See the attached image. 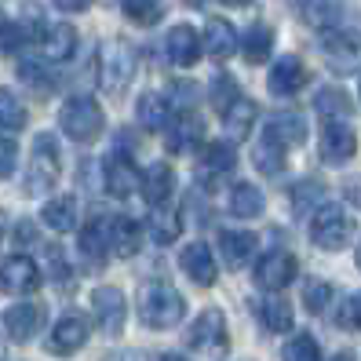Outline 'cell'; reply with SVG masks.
<instances>
[{
  "label": "cell",
  "instance_id": "48",
  "mask_svg": "<svg viewBox=\"0 0 361 361\" xmlns=\"http://www.w3.org/2000/svg\"><path fill=\"white\" fill-rule=\"evenodd\" d=\"M161 361H186V357H179V354H164Z\"/></svg>",
  "mask_w": 361,
  "mask_h": 361
},
{
  "label": "cell",
  "instance_id": "10",
  "mask_svg": "<svg viewBox=\"0 0 361 361\" xmlns=\"http://www.w3.org/2000/svg\"><path fill=\"white\" fill-rule=\"evenodd\" d=\"M44 281L40 267L30 256H8L0 263V292H11V295H33Z\"/></svg>",
  "mask_w": 361,
  "mask_h": 361
},
{
  "label": "cell",
  "instance_id": "30",
  "mask_svg": "<svg viewBox=\"0 0 361 361\" xmlns=\"http://www.w3.org/2000/svg\"><path fill=\"white\" fill-rule=\"evenodd\" d=\"M226 208H230V216H238V219H256L259 212H263V194H259V186H252V183H233V186H230V197H226Z\"/></svg>",
  "mask_w": 361,
  "mask_h": 361
},
{
  "label": "cell",
  "instance_id": "41",
  "mask_svg": "<svg viewBox=\"0 0 361 361\" xmlns=\"http://www.w3.org/2000/svg\"><path fill=\"white\" fill-rule=\"evenodd\" d=\"M15 164H18V142L0 135V179H11Z\"/></svg>",
  "mask_w": 361,
  "mask_h": 361
},
{
  "label": "cell",
  "instance_id": "42",
  "mask_svg": "<svg viewBox=\"0 0 361 361\" xmlns=\"http://www.w3.org/2000/svg\"><path fill=\"white\" fill-rule=\"evenodd\" d=\"M339 325L343 329H361V292H354L350 300L339 310Z\"/></svg>",
  "mask_w": 361,
  "mask_h": 361
},
{
  "label": "cell",
  "instance_id": "20",
  "mask_svg": "<svg viewBox=\"0 0 361 361\" xmlns=\"http://www.w3.org/2000/svg\"><path fill=\"white\" fill-rule=\"evenodd\" d=\"M172 186H176V176L164 161H157V164L146 168V172H139V194L150 208H161L168 197H172Z\"/></svg>",
  "mask_w": 361,
  "mask_h": 361
},
{
  "label": "cell",
  "instance_id": "37",
  "mask_svg": "<svg viewBox=\"0 0 361 361\" xmlns=\"http://www.w3.org/2000/svg\"><path fill=\"white\" fill-rule=\"evenodd\" d=\"M121 4H124V15H128L135 26H154L164 15V0H121Z\"/></svg>",
  "mask_w": 361,
  "mask_h": 361
},
{
  "label": "cell",
  "instance_id": "32",
  "mask_svg": "<svg viewBox=\"0 0 361 361\" xmlns=\"http://www.w3.org/2000/svg\"><path fill=\"white\" fill-rule=\"evenodd\" d=\"M238 48L245 51L248 62H256V66H259V62H267V55L274 51V30H270L267 23H256V26H252V30L238 40Z\"/></svg>",
  "mask_w": 361,
  "mask_h": 361
},
{
  "label": "cell",
  "instance_id": "16",
  "mask_svg": "<svg viewBox=\"0 0 361 361\" xmlns=\"http://www.w3.org/2000/svg\"><path fill=\"white\" fill-rule=\"evenodd\" d=\"M307 80H310V70L303 66V59L281 55L278 62H274V70H270V92L281 95V99H292L295 92L307 88Z\"/></svg>",
  "mask_w": 361,
  "mask_h": 361
},
{
  "label": "cell",
  "instance_id": "44",
  "mask_svg": "<svg viewBox=\"0 0 361 361\" xmlns=\"http://www.w3.org/2000/svg\"><path fill=\"white\" fill-rule=\"evenodd\" d=\"M15 238H18V245H37V230L30 223H23V226L15 230Z\"/></svg>",
  "mask_w": 361,
  "mask_h": 361
},
{
  "label": "cell",
  "instance_id": "49",
  "mask_svg": "<svg viewBox=\"0 0 361 361\" xmlns=\"http://www.w3.org/2000/svg\"><path fill=\"white\" fill-rule=\"evenodd\" d=\"M357 267H361V245H357Z\"/></svg>",
  "mask_w": 361,
  "mask_h": 361
},
{
  "label": "cell",
  "instance_id": "14",
  "mask_svg": "<svg viewBox=\"0 0 361 361\" xmlns=\"http://www.w3.org/2000/svg\"><path fill=\"white\" fill-rule=\"evenodd\" d=\"M263 139L274 142V146H281L285 154L292 150V146L307 142V121H303V114H295V110H278V114H270V117H267Z\"/></svg>",
  "mask_w": 361,
  "mask_h": 361
},
{
  "label": "cell",
  "instance_id": "7",
  "mask_svg": "<svg viewBox=\"0 0 361 361\" xmlns=\"http://www.w3.org/2000/svg\"><path fill=\"white\" fill-rule=\"evenodd\" d=\"M92 317L106 336H121L124 322H128V300H124V292L114 285H99L92 292Z\"/></svg>",
  "mask_w": 361,
  "mask_h": 361
},
{
  "label": "cell",
  "instance_id": "36",
  "mask_svg": "<svg viewBox=\"0 0 361 361\" xmlns=\"http://www.w3.org/2000/svg\"><path fill=\"white\" fill-rule=\"evenodd\" d=\"M281 361H322V347L310 332H295L281 350Z\"/></svg>",
  "mask_w": 361,
  "mask_h": 361
},
{
  "label": "cell",
  "instance_id": "17",
  "mask_svg": "<svg viewBox=\"0 0 361 361\" xmlns=\"http://www.w3.org/2000/svg\"><path fill=\"white\" fill-rule=\"evenodd\" d=\"M164 51H168V62H172V66H179V70L194 66V62L201 59V33H197L194 26L179 23V26L168 30V37H164Z\"/></svg>",
  "mask_w": 361,
  "mask_h": 361
},
{
  "label": "cell",
  "instance_id": "27",
  "mask_svg": "<svg viewBox=\"0 0 361 361\" xmlns=\"http://www.w3.org/2000/svg\"><path fill=\"white\" fill-rule=\"evenodd\" d=\"M135 121H139V128H146V132H164V124L172 121V106H168L164 95L146 92V95L135 99Z\"/></svg>",
  "mask_w": 361,
  "mask_h": 361
},
{
  "label": "cell",
  "instance_id": "8",
  "mask_svg": "<svg viewBox=\"0 0 361 361\" xmlns=\"http://www.w3.org/2000/svg\"><path fill=\"white\" fill-rule=\"evenodd\" d=\"M295 274H300V263H295L292 252L274 248L256 263V274H252V278H256V285L267 288V292H281L295 281Z\"/></svg>",
  "mask_w": 361,
  "mask_h": 361
},
{
  "label": "cell",
  "instance_id": "43",
  "mask_svg": "<svg viewBox=\"0 0 361 361\" xmlns=\"http://www.w3.org/2000/svg\"><path fill=\"white\" fill-rule=\"evenodd\" d=\"M102 361H150L142 350H114V354H106Z\"/></svg>",
  "mask_w": 361,
  "mask_h": 361
},
{
  "label": "cell",
  "instance_id": "12",
  "mask_svg": "<svg viewBox=\"0 0 361 361\" xmlns=\"http://www.w3.org/2000/svg\"><path fill=\"white\" fill-rule=\"evenodd\" d=\"M219 114H223V128L230 132V139H238V142H245L252 135L256 117H259L256 102H252L248 95H241V92H230L226 99H219Z\"/></svg>",
  "mask_w": 361,
  "mask_h": 361
},
{
  "label": "cell",
  "instance_id": "47",
  "mask_svg": "<svg viewBox=\"0 0 361 361\" xmlns=\"http://www.w3.org/2000/svg\"><path fill=\"white\" fill-rule=\"evenodd\" d=\"M226 8H245V4H252V0H223Z\"/></svg>",
  "mask_w": 361,
  "mask_h": 361
},
{
  "label": "cell",
  "instance_id": "3",
  "mask_svg": "<svg viewBox=\"0 0 361 361\" xmlns=\"http://www.w3.org/2000/svg\"><path fill=\"white\" fill-rule=\"evenodd\" d=\"M59 128L73 142H95L106 128V114L92 95H73L59 114Z\"/></svg>",
  "mask_w": 361,
  "mask_h": 361
},
{
  "label": "cell",
  "instance_id": "38",
  "mask_svg": "<svg viewBox=\"0 0 361 361\" xmlns=\"http://www.w3.org/2000/svg\"><path fill=\"white\" fill-rule=\"evenodd\" d=\"M256 168H259L263 176H281V172H285V150L263 139V142L256 146Z\"/></svg>",
  "mask_w": 361,
  "mask_h": 361
},
{
  "label": "cell",
  "instance_id": "21",
  "mask_svg": "<svg viewBox=\"0 0 361 361\" xmlns=\"http://www.w3.org/2000/svg\"><path fill=\"white\" fill-rule=\"evenodd\" d=\"M77 248H80V256L84 263H92V267H102L106 256H110V219H92L88 226L80 230V238H77Z\"/></svg>",
  "mask_w": 361,
  "mask_h": 361
},
{
  "label": "cell",
  "instance_id": "9",
  "mask_svg": "<svg viewBox=\"0 0 361 361\" xmlns=\"http://www.w3.org/2000/svg\"><path fill=\"white\" fill-rule=\"evenodd\" d=\"M204 146V121L197 114H176L164 124V150L168 154H190Z\"/></svg>",
  "mask_w": 361,
  "mask_h": 361
},
{
  "label": "cell",
  "instance_id": "18",
  "mask_svg": "<svg viewBox=\"0 0 361 361\" xmlns=\"http://www.w3.org/2000/svg\"><path fill=\"white\" fill-rule=\"evenodd\" d=\"M102 183H106V190H110V197H121V201L128 197L132 190L139 186V172H135L132 157L114 150L110 157L102 161Z\"/></svg>",
  "mask_w": 361,
  "mask_h": 361
},
{
  "label": "cell",
  "instance_id": "4",
  "mask_svg": "<svg viewBox=\"0 0 361 361\" xmlns=\"http://www.w3.org/2000/svg\"><path fill=\"white\" fill-rule=\"evenodd\" d=\"M354 238V216L343 204H322L310 216V241L322 252H343Z\"/></svg>",
  "mask_w": 361,
  "mask_h": 361
},
{
  "label": "cell",
  "instance_id": "28",
  "mask_svg": "<svg viewBox=\"0 0 361 361\" xmlns=\"http://www.w3.org/2000/svg\"><path fill=\"white\" fill-rule=\"evenodd\" d=\"M303 8L307 26H314L317 33H336L343 26V0H307Z\"/></svg>",
  "mask_w": 361,
  "mask_h": 361
},
{
  "label": "cell",
  "instance_id": "25",
  "mask_svg": "<svg viewBox=\"0 0 361 361\" xmlns=\"http://www.w3.org/2000/svg\"><path fill=\"white\" fill-rule=\"evenodd\" d=\"M139 248H142V226L135 219H128V216L110 219V256L132 259Z\"/></svg>",
  "mask_w": 361,
  "mask_h": 361
},
{
  "label": "cell",
  "instance_id": "1",
  "mask_svg": "<svg viewBox=\"0 0 361 361\" xmlns=\"http://www.w3.org/2000/svg\"><path fill=\"white\" fill-rule=\"evenodd\" d=\"M139 322L150 329H176L186 317V300L179 295L176 285H168L164 278H150L139 285Z\"/></svg>",
  "mask_w": 361,
  "mask_h": 361
},
{
  "label": "cell",
  "instance_id": "34",
  "mask_svg": "<svg viewBox=\"0 0 361 361\" xmlns=\"http://www.w3.org/2000/svg\"><path fill=\"white\" fill-rule=\"evenodd\" d=\"M26 102L18 99L11 88H0V128L4 132H18V128H26Z\"/></svg>",
  "mask_w": 361,
  "mask_h": 361
},
{
  "label": "cell",
  "instance_id": "2",
  "mask_svg": "<svg viewBox=\"0 0 361 361\" xmlns=\"http://www.w3.org/2000/svg\"><path fill=\"white\" fill-rule=\"evenodd\" d=\"M95 80L106 95H124L135 80V51L124 40H106L95 55Z\"/></svg>",
  "mask_w": 361,
  "mask_h": 361
},
{
  "label": "cell",
  "instance_id": "35",
  "mask_svg": "<svg viewBox=\"0 0 361 361\" xmlns=\"http://www.w3.org/2000/svg\"><path fill=\"white\" fill-rule=\"evenodd\" d=\"M314 110L322 114L325 121H347L350 99L339 92V88H322V92H317V99H314Z\"/></svg>",
  "mask_w": 361,
  "mask_h": 361
},
{
  "label": "cell",
  "instance_id": "23",
  "mask_svg": "<svg viewBox=\"0 0 361 361\" xmlns=\"http://www.w3.org/2000/svg\"><path fill=\"white\" fill-rule=\"evenodd\" d=\"M201 51H208L212 59H230L238 51V30L226 18H208L201 33Z\"/></svg>",
  "mask_w": 361,
  "mask_h": 361
},
{
  "label": "cell",
  "instance_id": "13",
  "mask_svg": "<svg viewBox=\"0 0 361 361\" xmlns=\"http://www.w3.org/2000/svg\"><path fill=\"white\" fill-rule=\"evenodd\" d=\"M44 317H48L44 303H37V300L15 303V307L4 310V332H8L11 343H30V339L44 329Z\"/></svg>",
  "mask_w": 361,
  "mask_h": 361
},
{
  "label": "cell",
  "instance_id": "29",
  "mask_svg": "<svg viewBox=\"0 0 361 361\" xmlns=\"http://www.w3.org/2000/svg\"><path fill=\"white\" fill-rule=\"evenodd\" d=\"M40 219H44V226L55 230V233H70V230H77V197H70V194L51 197L44 208H40Z\"/></svg>",
  "mask_w": 361,
  "mask_h": 361
},
{
  "label": "cell",
  "instance_id": "50",
  "mask_svg": "<svg viewBox=\"0 0 361 361\" xmlns=\"http://www.w3.org/2000/svg\"><path fill=\"white\" fill-rule=\"evenodd\" d=\"M300 4H307V0H300Z\"/></svg>",
  "mask_w": 361,
  "mask_h": 361
},
{
  "label": "cell",
  "instance_id": "40",
  "mask_svg": "<svg viewBox=\"0 0 361 361\" xmlns=\"http://www.w3.org/2000/svg\"><path fill=\"white\" fill-rule=\"evenodd\" d=\"M48 252V267H51V281L62 288V285H70L73 281V270H70V259L66 256H62V248L59 245H48L44 248Z\"/></svg>",
  "mask_w": 361,
  "mask_h": 361
},
{
  "label": "cell",
  "instance_id": "6",
  "mask_svg": "<svg viewBox=\"0 0 361 361\" xmlns=\"http://www.w3.org/2000/svg\"><path fill=\"white\" fill-rule=\"evenodd\" d=\"M190 350L201 361H223L230 350V336H226V317L219 307H208L197 314V322L190 325Z\"/></svg>",
  "mask_w": 361,
  "mask_h": 361
},
{
  "label": "cell",
  "instance_id": "24",
  "mask_svg": "<svg viewBox=\"0 0 361 361\" xmlns=\"http://www.w3.org/2000/svg\"><path fill=\"white\" fill-rule=\"evenodd\" d=\"M256 245H259V238L252 230H223L219 233V252H223L226 267H233V270L256 256Z\"/></svg>",
  "mask_w": 361,
  "mask_h": 361
},
{
  "label": "cell",
  "instance_id": "46",
  "mask_svg": "<svg viewBox=\"0 0 361 361\" xmlns=\"http://www.w3.org/2000/svg\"><path fill=\"white\" fill-rule=\"evenodd\" d=\"M329 361H357V357H354V354H350V350H339V354H332V357H329Z\"/></svg>",
  "mask_w": 361,
  "mask_h": 361
},
{
  "label": "cell",
  "instance_id": "11",
  "mask_svg": "<svg viewBox=\"0 0 361 361\" xmlns=\"http://www.w3.org/2000/svg\"><path fill=\"white\" fill-rule=\"evenodd\" d=\"M357 154V135L347 121H325L322 128V161L329 168H343Z\"/></svg>",
  "mask_w": 361,
  "mask_h": 361
},
{
  "label": "cell",
  "instance_id": "39",
  "mask_svg": "<svg viewBox=\"0 0 361 361\" xmlns=\"http://www.w3.org/2000/svg\"><path fill=\"white\" fill-rule=\"evenodd\" d=\"M303 303H307L310 314H325V310L332 307V285H329V281H307Z\"/></svg>",
  "mask_w": 361,
  "mask_h": 361
},
{
  "label": "cell",
  "instance_id": "26",
  "mask_svg": "<svg viewBox=\"0 0 361 361\" xmlns=\"http://www.w3.org/2000/svg\"><path fill=\"white\" fill-rule=\"evenodd\" d=\"M233 164H238V146L230 139H216V142L201 146V161H197L201 176H226Z\"/></svg>",
  "mask_w": 361,
  "mask_h": 361
},
{
  "label": "cell",
  "instance_id": "5",
  "mask_svg": "<svg viewBox=\"0 0 361 361\" xmlns=\"http://www.w3.org/2000/svg\"><path fill=\"white\" fill-rule=\"evenodd\" d=\"M62 176V154H59V142L51 132H40L33 139V154H30V168H26V194H48V190L59 183Z\"/></svg>",
  "mask_w": 361,
  "mask_h": 361
},
{
  "label": "cell",
  "instance_id": "31",
  "mask_svg": "<svg viewBox=\"0 0 361 361\" xmlns=\"http://www.w3.org/2000/svg\"><path fill=\"white\" fill-rule=\"evenodd\" d=\"M150 238L157 241V245H172V241H179V233H183V216L176 208H154L150 212Z\"/></svg>",
  "mask_w": 361,
  "mask_h": 361
},
{
  "label": "cell",
  "instance_id": "15",
  "mask_svg": "<svg viewBox=\"0 0 361 361\" xmlns=\"http://www.w3.org/2000/svg\"><path fill=\"white\" fill-rule=\"evenodd\" d=\"M179 267L190 274V281L201 285V288H212L219 281V267H216V256L204 241H190L183 252H179Z\"/></svg>",
  "mask_w": 361,
  "mask_h": 361
},
{
  "label": "cell",
  "instance_id": "19",
  "mask_svg": "<svg viewBox=\"0 0 361 361\" xmlns=\"http://www.w3.org/2000/svg\"><path fill=\"white\" fill-rule=\"evenodd\" d=\"M84 343H88V322L77 314H66V317H59L51 336H48V350L59 354V357H70L77 354Z\"/></svg>",
  "mask_w": 361,
  "mask_h": 361
},
{
  "label": "cell",
  "instance_id": "33",
  "mask_svg": "<svg viewBox=\"0 0 361 361\" xmlns=\"http://www.w3.org/2000/svg\"><path fill=\"white\" fill-rule=\"evenodd\" d=\"M259 322L267 332H292V307L281 295H270L259 303Z\"/></svg>",
  "mask_w": 361,
  "mask_h": 361
},
{
  "label": "cell",
  "instance_id": "45",
  "mask_svg": "<svg viewBox=\"0 0 361 361\" xmlns=\"http://www.w3.org/2000/svg\"><path fill=\"white\" fill-rule=\"evenodd\" d=\"M88 4H92V0H55L59 11H84Z\"/></svg>",
  "mask_w": 361,
  "mask_h": 361
},
{
  "label": "cell",
  "instance_id": "22",
  "mask_svg": "<svg viewBox=\"0 0 361 361\" xmlns=\"http://www.w3.org/2000/svg\"><path fill=\"white\" fill-rule=\"evenodd\" d=\"M37 44H40V55H44L48 62H66V59H73V51H77V30H73L70 23L48 26L44 33L37 37Z\"/></svg>",
  "mask_w": 361,
  "mask_h": 361
}]
</instances>
